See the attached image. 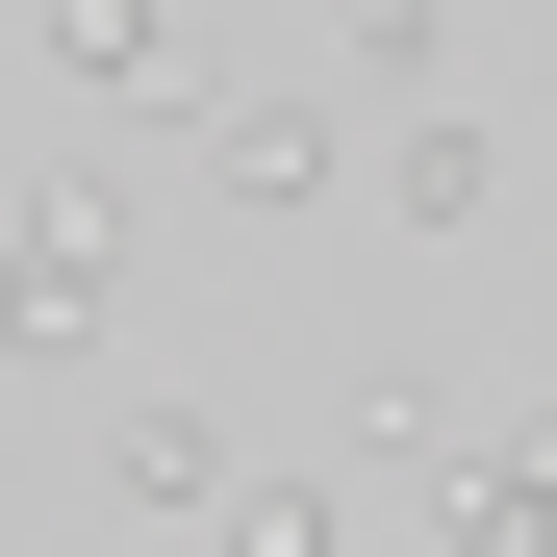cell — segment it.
<instances>
[{"mask_svg":"<svg viewBox=\"0 0 557 557\" xmlns=\"http://www.w3.org/2000/svg\"><path fill=\"white\" fill-rule=\"evenodd\" d=\"M507 456H532V482H557V406H532V431H507Z\"/></svg>","mask_w":557,"mask_h":557,"instance_id":"obj_9","label":"cell"},{"mask_svg":"<svg viewBox=\"0 0 557 557\" xmlns=\"http://www.w3.org/2000/svg\"><path fill=\"white\" fill-rule=\"evenodd\" d=\"M482 177H507V127H482V102H431V127H381V203H406V228H482Z\"/></svg>","mask_w":557,"mask_h":557,"instance_id":"obj_5","label":"cell"},{"mask_svg":"<svg viewBox=\"0 0 557 557\" xmlns=\"http://www.w3.org/2000/svg\"><path fill=\"white\" fill-rule=\"evenodd\" d=\"M456 26H482V0H355V51H381V76H431Z\"/></svg>","mask_w":557,"mask_h":557,"instance_id":"obj_8","label":"cell"},{"mask_svg":"<svg viewBox=\"0 0 557 557\" xmlns=\"http://www.w3.org/2000/svg\"><path fill=\"white\" fill-rule=\"evenodd\" d=\"M127 330V203H102V152H26L0 177V355H102Z\"/></svg>","mask_w":557,"mask_h":557,"instance_id":"obj_1","label":"cell"},{"mask_svg":"<svg viewBox=\"0 0 557 557\" xmlns=\"http://www.w3.org/2000/svg\"><path fill=\"white\" fill-rule=\"evenodd\" d=\"M431 507H456V557H557V482H532L507 431H456V482H431Z\"/></svg>","mask_w":557,"mask_h":557,"instance_id":"obj_6","label":"cell"},{"mask_svg":"<svg viewBox=\"0 0 557 557\" xmlns=\"http://www.w3.org/2000/svg\"><path fill=\"white\" fill-rule=\"evenodd\" d=\"M330 152H355V127L305 102V76H177V177H203L228 228H305V203H330Z\"/></svg>","mask_w":557,"mask_h":557,"instance_id":"obj_2","label":"cell"},{"mask_svg":"<svg viewBox=\"0 0 557 557\" xmlns=\"http://www.w3.org/2000/svg\"><path fill=\"white\" fill-rule=\"evenodd\" d=\"M102 482H127V507H177V532H203V507L253 482V456H228V406H127V431H102Z\"/></svg>","mask_w":557,"mask_h":557,"instance_id":"obj_4","label":"cell"},{"mask_svg":"<svg viewBox=\"0 0 557 557\" xmlns=\"http://www.w3.org/2000/svg\"><path fill=\"white\" fill-rule=\"evenodd\" d=\"M203 557H330V482H228V507H203Z\"/></svg>","mask_w":557,"mask_h":557,"instance_id":"obj_7","label":"cell"},{"mask_svg":"<svg viewBox=\"0 0 557 557\" xmlns=\"http://www.w3.org/2000/svg\"><path fill=\"white\" fill-rule=\"evenodd\" d=\"M26 51H51L76 127H102V102H177V0H26Z\"/></svg>","mask_w":557,"mask_h":557,"instance_id":"obj_3","label":"cell"}]
</instances>
